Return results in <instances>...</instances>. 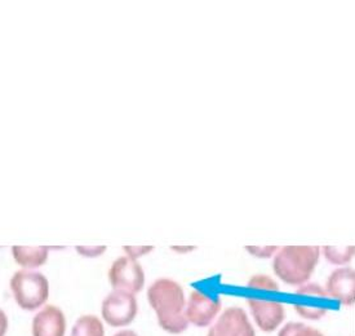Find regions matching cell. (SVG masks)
I'll return each mask as SVG.
<instances>
[{
  "mask_svg": "<svg viewBox=\"0 0 355 336\" xmlns=\"http://www.w3.org/2000/svg\"><path fill=\"white\" fill-rule=\"evenodd\" d=\"M150 307L154 309L159 326L172 335L187 331V300L181 285L169 278H159L148 289Z\"/></svg>",
  "mask_w": 355,
  "mask_h": 336,
  "instance_id": "6da1fadb",
  "label": "cell"
},
{
  "mask_svg": "<svg viewBox=\"0 0 355 336\" xmlns=\"http://www.w3.org/2000/svg\"><path fill=\"white\" fill-rule=\"evenodd\" d=\"M319 256L318 246H286L277 252L272 271L284 283L302 286L311 277Z\"/></svg>",
  "mask_w": 355,
  "mask_h": 336,
  "instance_id": "7a4b0ae2",
  "label": "cell"
},
{
  "mask_svg": "<svg viewBox=\"0 0 355 336\" xmlns=\"http://www.w3.org/2000/svg\"><path fill=\"white\" fill-rule=\"evenodd\" d=\"M10 289L19 308L28 312L43 307L49 298V282L39 271H16L10 280Z\"/></svg>",
  "mask_w": 355,
  "mask_h": 336,
  "instance_id": "3957f363",
  "label": "cell"
},
{
  "mask_svg": "<svg viewBox=\"0 0 355 336\" xmlns=\"http://www.w3.org/2000/svg\"><path fill=\"white\" fill-rule=\"evenodd\" d=\"M139 305L133 294L114 289L101 304L103 321L112 327L130 326L137 316Z\"/></svg>",
  "mask_w": 355,
  "mask_h": 336,
  "instance_id": "277c9868",
  "label": "cell"
},
{
  "mask_svg": "<svg viewBox=\"0 0 355 336\" xmlns=\"http://www.w3.org/2000/svg\"><path fill=\"white\" fill-rule=\"evenodd\" d=\"M109 280L112 289L136 295L145 285V273L136 259L122 256L112 262L109 271Z\"/></svg>",
  "mask_w": 355,
  "mask_h": 336,
  "instance_id": "5b68a950",
  "label": "cell"
},
{
  "mask_svg": "<svg viewBox=\"0 0 355 336\" xmlns=\"http://www.w3.org/2000/svg\"><path fill=\"white\" fill-rule=\"evenodd\" d=\"M221 309L218 298L209 296L206 292L194 289L187 303L185 314L189 324L196 327H207L212 324Z\"/></svg>",
  "mask_w": 355,
  "mask_h": 336,
  "instance_id": "8992f818",
  "label": "cell"
},
{
  "mask_svg": "<svg viewBox=\"0 0 355 336\" xmlns=\"http://www.w3.org/2000/svg\"><path fill=\"white\" fill-rule=\"evenodd\" d=\"M207 336H256L243 309L227 308L209 328Z\"/></svg>",
  "mask_w": 355,
  "mask_h": 336,
  "instance_id": "52a82bcc",
  "label": "cell"
},
{
  "mask_svg": "<svg viewBox=\"0 0 355 336\" xmlns=\"http://www.w3.org/2000/svg\"><path fill=\"white\" fill-rule=\"evenodd\" d=\"M256 325L265 333H272L281 326L286 318V309L283 304L275 300L248 299Z\"/></svg>",
  "mask_w": 355,
  "mask_h": 336,
  "instance_id": "ba28073f",
  "label": "cell"
},
{
  "mask_svg": "<svg viewBox=\"0 0 355 336\" xmlns=\"http://www.w3.org/2000/svg\"><path fill=\"white\" fill-rule=\"evenodd\" d=\"M33 336H65L66 318L56 305H46L37 312L31 324Z\"/></svg>",
  "mask_w": 355,
  "mask_h": 336,
  "instance_id": "9c48e42d",
  "label": "cell"
},
{
  "mask_svg": "<svg viewBox=\"0 0 355 336\" xmlns=\"http://www.w3.org/2000/svg\"><path fill=\"white\" fill-rule=\"evenodd\" d=\"M327 292L331 298L338 300L344 305L355 303V269L340 268L328 277Z\"/></svg>",
  "mask_w": 355,
  "mask_h": 336,
  "instance_id": "30bf717a",
  "label": "cell"
},
{
  "mask_svg": "<svg viewBox=\"0 0 355 336\" xmlns=\"http://www.w3.org/2000/svg\"><path fill=\"white\" fill-rule=\"evenodd\" d=\"M49 247L37 246V247H25V246H13L12 253L16 262L25 269H35L44 265L48 259Z\"/></svg>",
  "mask_w": 355,
  "mask_h": 336,
  "instance_id": "8fae6325",
  "label": "cell"
},
{
  "mask_svg": "<svg viewBox=\"0 0 355 336\" xmlns=\"http://www.w3.org/2000/svg\"><path fill=\"white\" fill-rule=\"evenodd\" d=\"M71 336H105L103 321L94 314H85L75 321Z\"/></svg>",
  "mask_w": 355,
  "mask_h": 336,
  "instance_id": "7c38bea8",
  "label": "cell"
},
{
  "mask_svg": "<svg viewBox=\"0 0 355 336\" xmlns=\"http://www.w3.org/2000/svg\"><path fill=\"white\" fill-rule=\"evenodd\" d=\"M324 258L328 262L335 265H344L352 262L355 256V246H343V247H335V246H324L323 247Z\"/></svg>",
  "mask_w": 355,
  "mask_h": 336,
  "instance_id": "4fadbf2b",
  "label": "cell"
},
{
  "mask_svg": "<svg viewBox=\"0 0 355 336\" xmlns=\"http://www.w3.org/2000/svg\"><path fill=\"white\" fill-rule=\"evenodd\" d=\"M278 336H324L314 327L306 326L301 322H288L282 327Z\"/></svg>",
  "mask_w": 355,
  "mask_h": 336,
  "instance_id": "5bb4252c",
  "label": "cell"
},
{
  "mask_svg": "<svg viewBox=\"0 0 355 336\" xmlns=\"http://www.w3.org/2000/svg\"><path fill=\"white\" fill-rule=\"evenodd\" d=\"M295 309L299 313L300 316L306 319H320L327 314L328 308L324 307H314L310 304H295Z\"/></svg>",
  "mask_w": 355,
  "mask_h": 336,
  "instance_id": "9a60e30c",
  "label": "cell"
},
{
  "mask_svg": "<svg viewBox=\"0 0 355 336\" xmlns=\"http://www.w3.org/2000/svg\"><path fill=\"white\" fill-rule=\"evenodd\" d=\"M248 287L254 289H266V291H279L278 283L271 280L269 276H263V274L253 276L248 282Z\"/></svg>",
  "mask_w": 355,
  "mask_h": 336,
  "instance_id": "2e32d148",
  "label": "cell"
},
{
  "mask_svg": "<svg viewBox=\"0 0 355 336\" xmlns=\"http://www.w3.org/2000/svg\"><path fill=\"white\" fill-rule=\"evenodd\" d=\"M153 250V247H128V246H125L124 247V251L127 252L128 255L127 256H130L132 259H137V258H140V256H144V255H146L148 252L151 251Z\"/></svg>",
  "mask_w": 355,
  "mask_h": 336,
  "instance_id": "e0dca14e",
  "label": "cell"
},
{
  "mask_svg": "<svg viewBox=\"0 0 355 336\" xmlns=\"http://www.w3.org/2000/svg\"><path fill=\"white\" fill-rule=\"evenodd\" d=\"M247 250L251 252V253H253V255L259 256V258H269V256H271L278 249H277L275 246L265 247V249H261V247H250V246H248Z\"/></svg>",
  "mask_w": 355,
  "mask_h": 336,
  "instance_id": "ac0fdd59",
  "label": "cell"
},
{
  "mask_svg": "<svg viewBox=\"0 0 355 336\" xmlns=\"http://www.w3.org/2000/svg\"><path fill=\"white\" fill-rule=\"evenodd\" d=\"M76 250L79 253H82L83 256H87V258H97L105 252L106 247L105 246H103V247H92V249L91 247H76Z\"/></svg>",
  "mask_w": 355,
  "mask_h": 336,
  "instance_id": "d6986e66",
  "label": "cell"
},
{
  "mask_svg": "<svg viewBox=\"0 0 355 336\" xmlns=\"http://www.w3.org/2000/svg\"><path fill=\"white\" fill-rule=\"evenodd\" d=\"M8 327H10V319L7 317L6 312L0 309V336L7 335Z\"/></svg>",
  "mask_w": 355,
  "mask_h": 336,
  "instance_id": "ffe728a7",
  "label": "cell"
},
{
  "mask_svg": "<svg viewBox=\"0 0 355 336\" xmlns=\"http://www.w3.org/2000/svg\"><path fill=\"white\" fill-rule=\"evenodd\" d=\"M112 336H139L135 331H131V330H122V331H119V333H116L115 335Z\"/></svg>",
  "mask_w": 355,
  "mask_h": 336,
  "instance_id": "44dd1931",
  "label": "cell"
}]
</instances>
